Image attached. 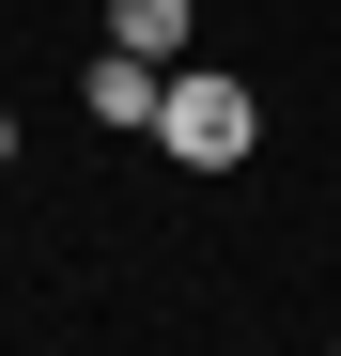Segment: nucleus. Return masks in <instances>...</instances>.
Masks as SVG:
<instances>
[{
  "mask_svg": "<svg viewBox=\"0 0 341 356\" xmlns=\"http://www.w3.org/2000/svg\"><path fill=\"white\" fill-rule=\"evenodd\" d=\"M155 140L187 155V170H248L264 108H248V78H217V63H170V93H155Z\"/></svg>",
  "mask_w": 341,
  "mask_h": 356,
  "instance_id": "1",
  "label": "nucleus"
},
{
  "mask_svg": "<svg viewBox=\"0 0 341 356\" xmlns=\"http://www.w3.org/2000/svg\"><path fill=\"white\" fill-rule=\"evenodd\" d=\"M78 93H93V124H155L170 63H140V47H93V63H78Z\"/></svg>",
  "mask_w": 341,
  "mask_h": 356,
  "instance_id": "2",
  "label": "nucleus"
},
{
  "mask_svg": "<svg viewBox=\"0 0 341 356\" xmlns=\"http://www.w3.org/2000/svg\"><path fill=\"white\" fill-rule=\"evenodd\" d=\"M109 47H140V63H187V0H109Z\"/></svg>",
  "mask_w": 341,
  "mask_h": 356,
  "instance_id": "3",
  "label": "nucleus"
},
{
  "mask_svg": "<svg viewBox=\"0 0 341 356\" xmlns=\"http://www.w3.org/2000/svg\"><path fill=\"white\" fill-rule=\"evenodd\" d=\"M0 170H16V108H0Z\"/></svg>",
  "mask_w": 341,
  "mask_h": 356,
  "instance_id": "4",
  "label": "nucleus"
}]
</instances>
